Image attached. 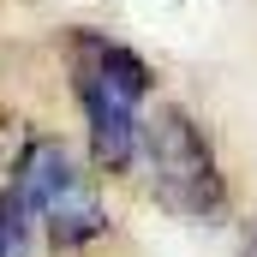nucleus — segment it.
<instances>
[{
  "label": "nucleus",
  "instance_id": "nucleus-3",
  "mask_svg": "<svg viewBox=\"0 0 257 257\" xmlns=\"http://www.w3.org/2000/svg\"><path fill=\"white\" fill-rule=\"evenodd\" d=\"M132 174L144 180L150 203H162L180 221H221L227 215V168L209 144V132L197 126L180 102H150L144 132H138V162Z\"/></svg>",
  "mask_w": 257,
  "mask_h": 257
},
{
  "label": "nucleus",
  "instance_id": "nucleus-4",
  "mask_svg": "<svg viewBox=\"0 0 257 257\" xmlns=\"http://www.w3.org/2000/svg\"><path fill=\"white\" fill-rule=\"evenodd\" d=\"M30 245H36V233H30V221H24L18 197L0 186V257H30Z\"/></svg>",
  "mask_w": 257,
  "mask_h": 257
},
{
  "label": "nucleus",
  "instance_id": "nucleus-1",
  "mask_svg": "<svg viewBox=\"0 0 257 257\" xmlns=\"http://www.w3.org/2000/svg\"><path fill=\"white\" fill-rule=\"evenodd\" d=\"M66 84H72V102H78V120H84V162L108 180H126L132 162H138V132L144 114L156 102V66L144 60L132 42L108 36V30H66Z\"/></svg>",
  "mask_w": 257,
  "mask_h": 257
},
{
  "label": "nucleus",
  "instance_id": "nucleus-2",
  "mask_svg": "<svg viewBox=\"0 0 257 257\" xmlns=\"http://www.w3.org/2000/svg\"><path fill=\"white\" fill-rule=\"evenodd\" d=\"M6 192L18 197L30 233L54 257H84L114 233V215H108V197H102L96 168L66 138H54V132H30L12 150Z\"/></svg>",
  "mask_w": 257,
  "mask_h": 257
}]
</instances>
